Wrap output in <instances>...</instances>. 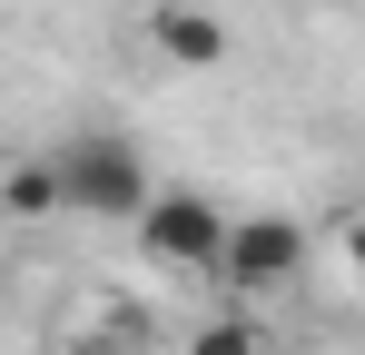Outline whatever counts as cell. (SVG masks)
Segmentation results:
<instances>
[{"instance_id":"cell-7","label":"cell","mask_w":365,"mask_h":355,"mask_svg":"<svg viewBox=\"0 0 365 355\" xmlns=\"http://www.w3.org/2000/svg\"><path fill=\"white\" fill-rule=\"evenodd\" d=\"M346 247H356V267H365V217H356V227H346Z\"/></svg>"},{"instance_id":"cell-2","label":"cell","mask_w":365,"mask_h":355,"mask_svg":"<svg viewBox=\"0 0 365 355\" xmlns=\"http://www.w3.org/2000/svg\"><path fill=\"white\" fill-rule=\"evenodd\" d=\"M138 247H148L158 267L197 277V267H217V247H227V217H217L207 197H187V187H148V197H138Z\"/></svg>"},{"instance_id":"cell-6","label":"cell","mask_w":365,"mask_h":355,"mask_svg":"<svg viewBox=\"0 0 365 355\" xmlns=\"http://www.w3.org/2000/svg\"><path fill=\"white\" fill-rule=\"evenodd\" d=\"M187 355H257V336H247L237 316H217V326H197V336H187Z\"/></svg>"},{"instance_id":"cell-1","label":"cell","mask_w":365,"mask_h":355,"mask_svg":"<svg viewBox=\"0 0 365 355\" xmlns=\"http://www.w3.org/2000/svg\"><path fill=\"white\" fill-rule=\"evenodd\" d=\"M50 178H60V207L79 217H138V197H148V158H138V138L119 128H79L50 148Z\"/></svg>"},{"instance_id":"cell-3","label":"cell","mask_w":365,"mask_h":355,"mask_svg":"<svg viewBox=\"0 0 365 355\" xmlns=\"http://www.w3.org/2000/svg\"><path fill=\"white\" fill-rule=\"evenodd\" d=\"M297 257H306V237L287 227V217H227V247H217V277L247 296H267V287H287L297 277Z\"/></svg>"},{"instance_id":"cell-4","label":"cell","mask_w":365,"mask_h":355,"mask_svg":"<svg viewBox=\"0 0 365 355\" xmlns=\"http://www.w3.org/2000/svg\"><path fill=\"white\" fill-rule=\"evenodd\" d=\"M148 40H158V59H178V69H227V20L197 10V0H158L148 10Z\"/></svg>"},{"instance_id":"cell-5","label":"cell","mask_w":365,"mask_h":355,"mask_svg":"<svg viewBox=\"0 0 365 355\" xmlns=\"http://www.w3.org/2000/svg\"><path fill=\"white\" fill-rule=\"evenodd\" d=\"M0 207H10V217H50V207H60V178H50V158L0 178Z\"/></svg>"}]
</instances>
